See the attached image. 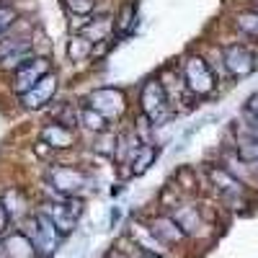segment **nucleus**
Returning <instances> with one entry per match:
<instances>
[{
  "label": "nucleus",
  "instance_id": "f257e3e1",
  "mask_svg": "<svg viewBox=\"0 0 258 258\" xmlns=\"http://www.w3.org/2000/svg\"><path fill=\"white\" fill-rule=\"evenodd\" d=\"M26 238L31 240V245H34V250H36V258H49V255H54L57 248H59V243H62L59 230L54 227V222H52L41 209L29 220Z\"/></svg>",
  "mask_w": 258,
  "mask_h": 258
},
{
  "label": "nucleus",
  "instance_id": "f03ea898",
  "mask_svg": "<svg viewBox=\"0 0 258 258\" xmlns=\"http://www.w3.org/2000/svg\"><path fill=\"white\" fill-rule=\"evenodd\" d=\"M140 103H142V114L153 124H163L170 116V101H168V93L160 80H147L142 85Z\"/></svg>",
  "mask_w": 258,
  "mask_h": 258
},
{
  "label": "nucleus",
  "instance_id": "7ed1b4c3",
  "mask_svg": "<svg viewBox=\"0 0 258 258\" xmlns=\"http://www.w3.org/2000/svg\"><path fill=\"white\" fill-rule=\"evenodd\" d=\"M41 212L47 214V217L54 222V227L59 230V235L64 238V235H70L80 220L83 214V202L80 199H59V202H49L41 207Z\"/></svg>",
  "mask_w": 258,
  "mask_h": 258
},
{
  "label": "nucleus",
  "instance_id": "20e7f679",
  "mask_svg": "<svg viewBox=\"0 0 258 258\" xmlns=\"http://www.w3.org/2000/svg\"><path fill=\"white\" fill-rule=\"evenodd\" d=\"M183 80L186 85L197 93V96H207L214 91V85H217V78H214L212 68L207 64L204 57L199 54H191L186 62H183Z\"/></svg>",
  "mask_w": 258,
  "mask_h": 258
},
{
  "label": "nucleus",
  "instance_id": "39448f33",
  "mask_svg": "<svg viewBox=\"0 0 258 258\" xmlns=\"http://www.w3.org/2000/svg\"><path fill=\"white\" fill-rule=\"evenodd\" d=\"M88 106L106 119H119L124 114V93L119 88H96L88 96Z\"/></svg>",
  "mask_w": 258,
  "mask_h": 258
},
{
  "label": "nucleus",
  "instance_id": "423d86ee",
  "mask_svg": "<svg viewBox=\"0 0 258 258\" xmlns=\"http://www.w3.org/2000/svg\"><path fill=\"white\" fill-rule=\"evenodd\" d=\"M44 75H49V59H47V57H34V59H29L26 64H21V68L13 73V88H16V93L24 96V93L31 91Z\"/></svg>",
  "mask_w": 258,
  "mask_h": 258
},
{
  "label": "nucleus",
  "instance_id": "0eeeda50",
  "mask_svg": "<svg viewBox=\"0 0 258 258\" xmlns=\"http://www.w3.org/2000/svg\"><path fill=\"white\" fill-rule=\"evenodd\" d=\"M222 62L232 78H248L255 70V57L243 44H230L222 49Z\"/></svg>",
  "mask_w": 258,
  "mask_h": 258
},
{
  "label": "nucleus",
  "instance_id": "6e6552de",
  "mask_svg": "<svg viewBox=\"0 0 258 258\" xmlns=\"http://www.w3.org/2000/svg\"><path fill=\"white\" fill-rule=\"evenodd\" d=\"M49 183H52V188L57 194H62L64 199H70L85 186V176L80 173V170H75V168L57 165V168H52V173H49Z\"/></svg>",
  "mask_w": 258,
  "mask_h": 258
},
{
  "label": "nucleus",
  "instance_id": "1a4fd4ad",
  "mask_svg": "<svg viewBox=\"0 0 258 258\" xmlns=\"http://www.w3.org/2000/svg\"><path fill=\"white\" fill-rule=\"evenodd\" d=\"M29 59H34V44L29 39H8L0 44V62H3V68L18 70Z\"/></svg>",
  "mask_w": 258,
  "mask_h": 258
},
{
  "label": "nucleus",
  "instance_id": "9d476101",
  "mask_svg": "<svg viewBox=\"0 0 258 258\" xmlns=\"http://www.w3.org/2000/svg\"><path fill=\"white\" fill-rule=\"evenodd\" d=\"M54 93H57V75H54V73H49V75L41 78L31 91H26L24 96H18V98H21V103H24L26 109L36 111V109H41V106L52 103Z\"/></svg>",
  "mask_w": 258,
  "mask_h": 258
},
{
  "label": "nucleus",
  "instance_id": "9b49d317",
  "mask_svg": "<svg viewBox=\"0 0 258 258\" xmlns=\"http://www.w3.org/2000/svg\"><path fill=\"white\" fill-rule=\"evenodd\" d=\"M41 142H44L49 150H64V147H70L75 142V135H73L70 126H64L59 121H52V124H47L44 129H41Z\"/></svg>",
  "mask_w": 258,
  "mask_h": 258
},
{
  "label": "nucleus",
  "instance_id": "f8f14e48",
  "mask_svg": "<svg viewBox=\"0 0 258 258\" xmlns=\"http://www.w3.org/2000/svg\"><path fill=\"white\" fill-rule=\"evenodd\" d=\"M150 227H153L155 238H158L163 245H168V243H181V240L186 238V230L176 222V217H158Z\"/></svg>",
  "mask_w": 258,
  "mask_h": 258
},
{
  "label": "nucleus",
  "instance_id": "ddd939ff",
  "mask_svg": "<svg viewBox=\"0 0 258 258\" xmlns=\"http://www.w3.org/2000/svg\"><path fill=\"white\" fill-rule=\"evenodd\" d=\"M132 238L135 243L145 250V253H153V255H165V245L155 238V232L153 227H147V225H132Z\"/></svg>",
  "mask_w": 258,
  "mask_h": 258
},
{
  "label": "nucleus",
  "instance_id": "4468645a",
  "mask_svg": "<svg viewBox=\"0 0 258 258\" xmlns=\"http://www.w3.org/2000/svg\"><path fill=\"white\" fill-rule=\"evenodd\" d=\"M80 31L88 41H93V44L96 41H106L109 34L114 31V21H111V16H96V18L88 21V24H83Z\"/></svg>",
  "mask_w": 258,
  "mask_h": 258
},
{
  "label": "nucleus",
  "instance_id": "2eb2a0df",
  "mask_svg": "<svg viewBox=\"0 0 258 258\" xmlns=\"http://www.w3.org/2000/svg\"><path fill=\"white\" fill-rule=\"evenodd\" d=\"M212 181H214V186H217L227 199H235V197H240L243 194V183L235 178V176H230L227 170H222V168H212Z\"/></svg>",
  "mask_w": 258,
  "mask_h": 258
},
{
  "label": "nucleus",
  "instance_id": "dca6fc26",
  "mask_svg": "<svg viewBox=\"0 0 258 258\" xmlns=\"http://www.w3.org/2000/svg\"><path fill=\"white\" fill-rule=\"evenodd\" d=\"M6 253L8 258H36V250L31 240L26 238V232H13L6 240Z\"/></svg>",
  "mask_w": 258,
  "mask_h": 258
},
{
  "label": "nucleus",
  "instance_id": "f3484780",
  "mask_svg": "<svg viewBox=\"0 0 258 258\" xmlns=\"http://www.w3.org/2000/svg\"><path fill=\"white\" fill-rule=\"evenodd\" d=\"M160 155V147H155V145H140L137 150H135V155H132V173L135 176H142L145 170L155 163V158Z\"/></svg>",
  "mask_w": 258,
  "mask_h": 258
},
{
  "label": "nucleus",
  "instance_id": "a211bd4d",
  "mask_svg": "<svg viewBox=\"0 0 258 258\" xmlns=\"http://www.w3.org/2000/svg\"><path fill=\"white\" fill-rule=\"evenodd\" d=\"M78 119H80V124L88 129V132H93V135H106V132H109V119L101 116L98 111H93L91 106H83L80 114H78Z\"/></svg>",
  "mask_w": 258,
  "mask_h": 258
},
{
  "label": "nucleus",
  "instance_id": "6ab92c4d",
  "mask_svg": "<svg viewBox=\"0 0 258 258\" xmlns=\"http://www.w3.org/2000/svg\"><path fill=\"white\" fill-rule=\"evenodd\" d=\"M68 54L73 57V62H83V59H88L91 54H93V47H91V41L85 39L83 34L78 36H70V41H68Z\"/></svg>",
  "mask_w": 258,
  "mask_h": 258
},
{
  "label": "nucleus",
  "instance_id": "aec40b11",
  "mask_svg": "<svg viewBox=\"0 0 258 258\" xmlns=\"http://www.w3.org/2000/svg\"><path fill=\"white\" fill-rule=\"evenodd\" d=\"M3 202H6V209H8V214H11V220L26 217V199L21 197L16 188H11L8 194H3Z\"/></svg>",
  "mask_w": 258,
  "mask_h": 258
},
{
  "label": "nucleus",
  "instance_id": "412c9836",
  "mask_svg": "<svg viewBox=\"0 0 258 258\" xmlns=\"http://www.w3.org/2000/svg\"><path fill=\"white\" fill-rule=\"evenodd\" d=\"M235 26H238L243 34L258 39V13H255V11H243V13H238V16H235Z\"/></svg>",
  "mask_w": 258,
  "mask_h": 258
},
{
  "label": "nucleus",
  "instance_id": "4be33fe9",
  "mask_svg": "<svg viewBox=\"0 0 258 258\" xmlns=\"http://www.w3.org/2000/svg\"><path fill=\"white\" fill-rule=\"evenodd\" d=\"M238 153H240V158H243L248 165L258 168V140H253V137L248 135L245 140H240V145H238Z\"/></svg>",
  "mask_w": 258,
  "mask_h": 258
},
{
  "label": "nucleus",
  "instance_id": "5701e85b",
  "mask_svg": "<svg viewBox=\"0 0 258 258\" xmlns=\"http://www.w3.org/2000/svg\"><path fill=\"white\" fill-rule=\"evenodd\" d=\"M64 6L73 16H91L96 11V0H64Z\"/></svg>",
  "mask_w": 258,
  "mask_h": 258
},
{
  "label": "nucleus",
  "instance_id": "b1692460",
  "mask_svg": "<svg viewBox=\"0 0 258 258\" xmlns=\"http://www.w3.org/2000/svg\"><path fill=\"white\" fill-rule=\"evenodd\" d=\"M16 18H18V13H16L11 6H0V34L8 31V29L16 24Z\"/></svg>",
  "mask_w": 258,
  "mask_h": 258
},
{
  "label": "nucleus",
  "instance_id": "393cba45",
  "mask_svg": "<svg viewBox=\"0 0 258 258\" xmlns=\"http://www.w3.org/2000/svg\"><path fill=\"white\" fill-rule=\"evenodd\" d=\"M132 21H135V3H126L119 13V21H116L119 31H126L129 26H132Z\"/></svg>",
  "mask_w": 258,
  "mask_h": 258
},
{
  "label": "nucleus",
  "instance_id": "a878e982",
  "mask_svg": "<svg viewBox=\"0 0 258 258\" xmlns=\"http://www.w3.org/2000/svg\"><path fill=\"white\" fill-rule=\"evenodd\" d=\"M153 126H155V124L142 114V116H140V121H137V135H135V137H137L142 145H150V129H153Z\"/></svg>",
  "mask_w": 258,
  "mask_h": 258
},
{
  "label": "nucleus",
  "instance_id": "bb28decb",
  "mask_svg": "<svg viewBox=\"0 0 258 258\" xmlns=\"http://www.w3.org/2000/svg\"><path fill=\"white\" fill-rule=\"evenodd\" d=\"M11 222H13V220H11V214H8V209H6V202H3V197H0V232H6Z\"/></svg>",
  "mask_w": 258,
  "mask_h": 258
},
{
  "label": "nucleus",
  "instance_id": "cd10ccee",
  "mask_svg": "<svg viewBox=\"0 0 258 258\" xmlns=\"http://www.w3.org/2000/svg\"><path fill=\"white\" fill-rule=\"evenodd\" d=\"M248 135H250L253 140H258V124H255V121L250 124V129H248Z\"/></svg>",
  "mask_w": 258,
  "mask_h": 258
},
{
  "label": "nucleus",
  "instance_id": "c85d7f7f",
  "mask_svg": "<svg viewBox=\"0 0 258 258\" xmlns=\"http://www.w3.org/2000/svg\"><path fill=\"white\" fill-rule=\"evenodd\" d=\"M116 222H119V209L111 212V225H116Z\"/></svg>",
  "mask_w": 258,
  "mask_h": 258
},
{
  "label": "nucleus",
  "instance_id": "c756f323",
  "mask_svg": "<svg viewBox=\"0 0 258 258\" xmlns=\"http://www.w3.org/2000/svg\"><path fill=\"white\" fill-rule=\"evenodd\" d=\"M0 258H8V253H6V243H0Z\"/></svg>",
  "mask_w": 258,
  "mask_h": 258
},
{
  "label": "nucleus",
  "instance_id": "7c9ffc66",
  "mask_svg": "<svg viewBox=\"0 0 258 258\" xmlns=\"http://www.w3.org/2000/svg\"><path fill=\"white\" fill-rule=\"evenodd\" d=\"M142 258H165V255H153V253H145Z\"/></svg>",
  "mask_w": 258,
  "mask_h": 258
},
{
  "label": "nucleus",
  "instance_id": "2f4dec72",
  "mask_svg": "<svg viewBox=\"0 0 258 258\" xmlns=\"http://www.w3.org/2000/svg\"><path fill=\"white\" fill-rule=\"evenodd\" d=\"M253 11H255V13H258V6H255V8H253Z\"/></svg>",
  "mask_w": 258,
  "mask_h": 258
}]
</instances>
